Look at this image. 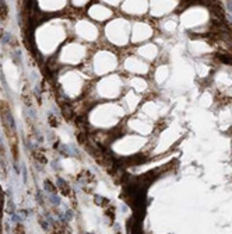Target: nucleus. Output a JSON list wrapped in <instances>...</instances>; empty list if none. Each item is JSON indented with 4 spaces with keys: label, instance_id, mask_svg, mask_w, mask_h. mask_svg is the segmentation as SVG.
Returning a JSON list of instances; mask_svg holds the SVG:
<instances>
[{
    "label": "nucleus",
    "instance_id": "1",
    "mask_svg": "<svg viewBox=\"0 0 232 234\" xmlns=\"http://www.w3.org/2000/svg\"><path fill=\"white\" fill-rule=\"evenodd\" d=\"M60 110H62L63 117H65L67 121H71V119H74V111H73V108H71V104L60 103Z\"/></svg>",
    "mask_w": 232,
    "mask_h": 234
},
{
    "label": "nucleus",
    "instance_id": "2",
    "mask_svg": "<svg viewBox=\"0 0 232 234\" xmlns=\"http://www.w3.org/2000/svg\"><path fill=\"white\" fill-rule=\"evenodd\" d=\"M58 188L60 189V194L69 196L71 194V187L69 185V182H66L63 178H58Z\"/></svg>",
    "mask_w": 232,
    "mask_h": 234
},
{
    "label": "nucleus",
    "instance_id": "3",
    "mask_svg": "<svg viewBox=\"0 0 232 234\" xmlns=\"http://www.w3.org/2000/svg\"><path fill=\"white\" fill-rule=\"evenodd\" d=\"M94 175L91 174L88 170H84V171L80 172V175H78V182L80 184H91L94 182Z\"/></svg>",
    "mask_w": 232,
    "mask_h": 234
},
{
    "label": "nucleus",
    "instance_id": "4",
    "mask_svg": "<svg viewBox=\"0 0 232 234\" xmlns=\"http://www.w3.org/2000/svg\"><path fill=\"white\" fill-rule=\"evenodd\" d=\"M115 212H116V209L113 205H109L105 209V217L108 219L109 224H113V222H115Z\"/></svg>",
    "mask_w": 232,
    "mask_h": 234
},
{
    "label": "nucleus",
    "instance_id": "5",
    "mask_svg": "<svg viewBox=\"0 0 232 234\" xmlns=\"http://www.w3.org/2000/svg\"><path fill=\"white\" fill-rule=\"evenodd\" d=\"M44 188L49 195H56V192H58V189H56V187L53 185V182L49 181V179H46V181L44 182Z\"/></svg>",
    "mask_w": 232,
    "mask_h": 234
},
{
    "label": "nucleus",
    "instance_id": "6",
    "mask_svg": "<svg viewBox=\"0 0 232 234\" xmlns=\"http://www.w3.org/2000/svg\"><path fill=\"white\" fill-rule=\"evenodd\" d=\"M94 202L97 203L98 206H105V208H108V203H109V199H106L105 196H101V195H95L94 196Z\"/></svg>",
    "mask_w": 232,
    "mask_h": 234
},
{
    "label": "nucleus",
    "instance_id": "7",
    "mask_svg": "<svg viewBox=\"0 0 232 234\" xmlns=\"http://www.w3.org/2000/svg\"><path fill=\"white\" fill-rule=\"evenodd\" d=\"M48 122H49V125H51L52 128H56L59 125L58 118H56V115H53V114H49V115H48Z\"/></svg>",
    "mask_w": 232,
    "mask_h": 234
},
{
    "label": "nucleus",
    "instance_id": "8",
    "mask_svg": "<svg viewBox=\"0 0 232 234\" xmlns=\"http://www.w3.org/2000/svg\"><path fill=\"white\" fill-rule=\"evenodd\" d=\"M7 17V4L4 2H0V19H6Z\"/></svg>",
    "mask_w": 232,
    "mask_h": 234
},
{
    "label": "nucleus",
    "instance_id": "9",
    "mask_svg": "<svg viewBox=\"0 0 232 234\" xmlns=\"http://www.w3.org/2000/svg\"><path fill=\"white\" fill-rule=\"evenodd\" d=\"M38 223L42 226V229H44V230H49V222H48V219L45 220L42 216H38Z\"/></svg>",
    "mask_w": 232,
    "mask_h": 234
},
{
    "label": "nucleus",
    "instance_id": "10",
    "mask_svg": "<svg viewBox=\"0 0 232 234\" xmlns=\"http://www.w3.org/2000/svg\"><path fill=\"white\" fill-rule=\"evenodd\" d=\"M35 158L39 161L41 164H45V163H46V157H45V156L41 153V151H35Z\"/></svg>",
    "mask_w": 232,
    "mask_h": 234
},
{
    "label": "nucleus",
    "instance_id": "11",
    "mask_svg": "<svg viewBox=\"0 0 232 234\" xmlns=\"http://www.w3.org/2000/svg\"><path fill=\"white\" fill-rule=\"evenodd\" d=\"M14 234H25V229L21 223H17V226L14 229Z\"/></svg>",
    "mask_w": 232,
    "mask_h": 234
},
{
    "label": "nucleus",
    "instance_id": "12",
    "mask_svg": "<svg viewBox=\"0 0 232 234\" xmlns=\"http://www.w3.org/2000/svg\"><path fill=\"white\" fill-rule=\"evenodd\" d=\"M7 212L11 213V215H14V203H13V201H8L7 202Z\"/></svg>",
    "mask_w": 232,
    "mask_h": 234
},
{
    "label": "nucleus",
    "instance_id": "13",
    "mask_svg": "<svg viewBox=\"0 0 232 234\" xmlns=\"http://www.w3.org/2000/svg\"><path fill=\"white\" fill-rule=\"evenodd\" d=\"M11 219H13V222H14V223H20V222H21V217H20V215H18V213H14Z\"/></svg>",
    "mask_w": 232,
    "mask_h": 234
},
{
    "label": "nucleus",
    "instance_id": "14",
    "mask_svg": "<svg viewBox=\"0 0 232 234\" xmlns=\"http://www.w3.org/2000/svg\"><path fill=\"white\" fill-rule=\"evenodd\" d=\"M18 215H21V217H28L29 210H25V209H22V210H20V212H18Z\"/></svg>",
    "mask_w": 232,
    "mask_h": 234
},
{
    "label": "nucleus",
    "instance_id": "15",
    "mask_svg": "<svg viewBox=\"0 0 232 234\" xmlns=\"http://www.w3.org/2000/svg\"><path fill=\"white\" fill-rule=\"evenodd\" d=\"M116 234H122V233H120V231H118V233H116Z\"/></svg>",
    "mask_w": 232,
    "mask_h": 234
},
{
    "label": "nucleus",
    "instance_id": "16",
    "mask_svg": "<svg viewBox=\"0 0 232 234\" xmlns=\"http://www.w3.org/2000/svg\"><path fill=\"white\" fill-rule=\"evenodd\" d=\"M0 234H2V227H0Z\"/></svg>",
    "mask_w": 232,
    "mask_h": 234
},
{
    "label": "nucleus",
    "instance_id": "17",
    "mask_svg": "<svg viewBox=\"0 0 232 234\" xmlns=\"http://www.w3.org/2000/svg\"><path fill=\"white\" fill-rule=\"evenodd\" d=\"M87 234H94V233H87Z\"/></svg>",
    "mask_w": 232,
    "mask_h": 234
}]
</instances>
